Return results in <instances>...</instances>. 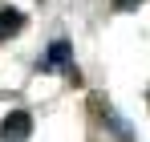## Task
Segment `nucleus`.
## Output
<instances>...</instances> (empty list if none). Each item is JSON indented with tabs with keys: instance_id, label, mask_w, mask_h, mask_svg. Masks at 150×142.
<instances>
[{
	"instance_id": "f03ea898",
	"label": "nucleus",
	"mask_w": 150,
	"mask_h": 142,
	"mask_svg": "<svg viewBox=\"0 0 150 142\" xmlns=\"http://www.w3.org/2000/svg\"><path fill=\"white\" fill-rule=\"evenodd\" d=\"M33 134V114L28 110H8L0 122V142H25Z\"/></svg>"
},
{
	"instance_id": "7ed1b4c3",
	"label": "nucleus",
	"mask_w": 150,
	"mask_h": 142,
	"mask_svg": "<svg viewBox=\"0 0 150 142\" xmlns=\"http://www.w3.org/2000/svg\"><path fill=\"white\" fill-rule=\"evenodd\" d=\"M93 106L101 110V118L110 122V130H114V134H118L122 142H134V130H130V122H126L122 114H118V110H114V106L105 102V97H93Z\"/></svg>"
},
{
	"instance_id": "39448f33",
	"label": "nucleus",
	"mask_w": 150,
	"mask_h": 142,
	"mask_svg": "<svg viewBox=\"0 0 150 142\" xmlns=\"http://www.w3.org/2000/svg\"><path fill=\"white\" fill-rule=\"evenodd\" d=\"M138 4H142V0H114V8H122V12L126 8H138Z\"/></svg>"
},
{
	"instance_id": "20e7f679",
	"label": "nucleus",
	"mask_w": 150,
	"mask_h": 142,
	"mask_svg": "<svg viewBox=\"0 0 150 142\" xmlns=\"http://www.w3.org/2000/svg\"><path fill=\"white\" fill-rule=\"evenodd\" d=\"M21 28H25V12H16V8H8V4H0V41L16 37Z\"/></svg>"
},
{
	"instance_id": "f257e3e1",
	"label": "nucleus",
	"mask_w": 150,
	"mask_h": 142,
	"mask_svg": "<svg viewBox=\"0 0 150 142\" xmlns=\"http://www.w3.org/2000/svg\"><path fill=\"white\" fill-rule=\"evenodd\" d=\"M69 65H73V45H69V37H57L41 57V73H65Z\"/></svg>"
}]
</instances>
